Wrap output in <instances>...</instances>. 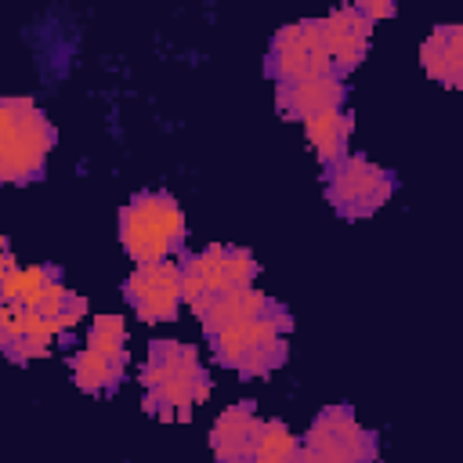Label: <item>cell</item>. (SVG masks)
<instances>
[{"mask_svg":"<svg viewBox=\"0 0 463 463\" xmlns=\"http://www.w3.org/2000/svg\"><path fill=\"white\" fill-rule=\"evenodd\" d=\"M141 387H145V409L156 420L188 423L192 405L210 394V376L192 344L156 340L141 365Z\"/></svg>","mask_w":463,"mask_h":463,"instance_id":"cell-1","label":"cell"},{"mask_svg":"<svg viewBox=\"0 0 463 463\" xmlns=\"http://www.w3.org/2000/svg\"><path fill=\"white\" fill-rule=\"evenodd\" d=\"M54 127L33 98H0V184L43 177Z\"/></svg>","mask_w":463,"mask_h":463,"instance_id":"cell-2","label":"cell"},{"mask_svg":"<svg viewBox=\"0 0 463 463\" xmlns=\"http://www.w3.org/2000/svg\"><path fill=\"white\" fill-rule=\"evenodd\" d=\"M184 213L170 192H137L119 210V242L137 264L181 257Z\"/></svg>","mask_w":463,"mask_h":463,"instance_id":"cell-3","label":"cell"},{"mask_svg":"<svg viewBox=\"0 0 463 463\" xmlns=\"http://www.w3.org/2000/svg\"><path fill=\"white\" fill-rule=\"evenodd\" d=\"M289 329H293V315L279 304L268 315H257L250 322L213 333L210 344H213V354L221 365L235 369L242 376H268L289 354Z\"/></svg>","mask_w":463,"mask_h":463,"instance_id":"cell-4","label":"cell"},{"mask_svg":"<svg viewBox=\"0 0 463 463\" xmlns=\"http://www.w3.org/2000/svg\"><path fill=\"white\" fill-rule=\"evenodd\" d=\"M257 279V257L246 246H206L199 253L181 257V300H188L192 315L221 289L253 286Z\"/></svg>","mask_w":463,"mask_h":463,"instance_id":"cell-5","label":"cell"},{"mask_svg":"<svg viewBox=\"0 0 463 463\" xmlns=\"http://www.w3.org/2000/svg\"><path fill=\"white\" fill-rule=\"evenodd\" d=\"M326 195L340 217L358 221L376 213L394 195V174L365 156H344L329 166Z\"/></svg>","mask_w":463,"mask_h":463,"instance_id":"cell-6","label":"cell"},{"mask_svg":"<svg viewBox=\"0 0 463 463\" xmlns=\"http://www.w3.org/2000/svg\"><path fill=\"white\" fill-rule=\"evenodd\" d=\"M304 449L318 463H373L376 434L365 430L347 405H329L311 420L304 434Z\"/></svg>","mask_w":463,"mask_h":463,"instance_id":"cell-7","label":"cell"},{"mask_svg":"<svg viewBox=\"0 0 463 463\" xmlns=\"http://www.w3.org/2000/svg\"><path fill=\"white\" fill-rule=\"evenodd\" d=\"M268 72L275 83H300L311 76H336L322 36H318V18H304L293 25H282L271 40L268 51Z\"/></svg>","mask_w":463,"mask_h":463,"instance_id":"cell-8","label":"cell"},{"mask_svg":"<svg viewBox=\"0 0 463 463\" xmlns=\"http://www.w3.org/2000/svg\"><path fill=\"white\" fill-rule=\"evenodd\" d=\"M123 293H127L130 307L137 311V318L170 322L177 315V304H181V260L166 257V260L137 264L127 275Z\"/></svg>","mask_w":463,"mask_h":463,"instance_id":"cell-9","label":"cell"},{"mask_svg":"<svg viewBox=\"0 0 463 463\" xmlns=\"http://www.w3.org/2000/svg\"><path fill=\"white\" fill-rule=\"evenodd\" d=\"M369 33H373V25L365 22V14L358 7H336L326 18H318V36H322V47H326L336 76L362 65L365 51H369Z\"/></svg>","mask_w":463,"mask_h":463,"instance_id":"cell-10","label":"cell"},{"mask_svg":"<svg viewBox=\"0 0 463 463\" xmlns=\"http://www.w3.org/2000/svg\"><path fill=\"white\" fill-rule=\"evenodd\" d=\"M271 307H279V300H271L264 289H257V286H235V289L213 293L195 311V318L203 322V333L213 336V333H221L228 326H239V322H250L257 315H268Z\"/></svg>","mask_w":463,"mask_h":463,"instance_id":"cell-11","label":"cell"},{"mask_svg":"<svg viewBox=\"0 0 463 463\" xmlns=\"http://www.w3.org/2000/svg\"><path fill=\"white\" fill-rule=\"evenodd\" d=\"M260 416L253 412L250 402H239L224 409L213 427H210V449L217 463H253V445H257Z\"/></svg>","mask_w":463,"mask_h":463,"instance_id":"cell-12","label":"cell"},{"mask_svg":"<svg viewBox=\"0 0 463 463\" xmlns=\"http://www.w3.org/2000/svg\"><path fill=\"white\" fill-rule=\"evenodd\" d=\"M344 76H311L300 83H279L275 90V105L282 112V119H307L322 109L344 105Z\"/></svg>","mask_w":463,"mask_h":463,"instance_id":"cell-13","label":"cell"},{"mask_svg":"<svg viewBox=\"0 0 463 463\" xmlns=\"http://www.w3.org/2000/svg\"><path fill=\"white\" fill-rule=\"evenodd\" d=\"M420 61H423V72L430 80L456 90L463 83V29L459 25H438L423 40Z\"/></svg>","mask_w":463,"mask_h":463,"instance_id":"cell-14","label":"cell"},{"mask_svg":"<svg viewBox=\"0 0 463 463\" xmlns=\"http://www.w3.org/2000/svg\"><path fill=\"white\" fill-rule=\"evenodd\" d=\"M304 130H307V141H311L318 163L333 166L336 159L347 156V141H351V112H344V105L322 109V112H315V116L304 119Z\"/></svg>","mask_w":463,"mask_h":463,"instance_id":"cell-15","label":"cell"},{"mask_svg":"<svg viewBox=\"0 0 463 463\" xmlns=\"http://www.w3.org/2000/svg\"><path fill=\"white\" fill-rule=\"evenodd\" d=\"M61 279V271L54 268V264H29V268H11L7 275H4V282H0V300H7V304H22V307H36L40 304V297L54 286Z\"/></svg>","mask_w":463,"mask_h":463,"instance_id":"cell-16","label":"cell"},{"mask_svg":"<svg viewBox=\"0 0 463 463\" xmlns=\"http://www.w3.org/2000/svg\"><path fill=\"white\" fill-rule=\"evenodd\" d=\"M123 365H127L123 358H109V354H98L90 347H83V351H76L69 358L72 380L87 394H109V391H116L119 380H123Z\"/></svg>","mask_w":463,"mask_h":463,"instance_id":"cell-17","label":"cell"},{"mask_svg":"<svg viewBox=\"0 0 463 463\" xmlns=\"http://www.w3.org/2000/svg\"><path fill=\"white\" fill-rule=\"evenodd\" d=\"M297 452V438L282 420H260L257 445H253V463H289Z\"/></svg>","mask_w":463,"mask_h":463,"instance_id":"cell-18","label":"cell"},{"mask_svg":"<svg viewBox=\"0 0 463 463\" xmlns=\"http://www.w3.org/2000/svg\"><path fill=\"white\" fill-rule=\"evenodd\" d=\"M87 347L109 358H123L127 362V326L119 315H98L87 329Z\"/></svg>","mask_w":463,"mask_h":463,"instance_id":"cell-19","label":"cell"},{"mask_svg":"<svg viewBox=\"0 0 463 463\" xmlns=\"http://www.w3.org/2000/svg\"><path fill=\"white\" fill-rule=\"evenodd\" d=\"M25 326H29V307L0 300V351H7L11 344H18L25 336Z\"/></svg>","mask_w":463,"mask_h":463,"instance_id":"cell-20","label":"cell"},{"mask_svg":"<svg viewBox=\"0 0 463 463\" xmlns=\"http://www.w3.org/2000/svg\"><path fill=\"white\" fill-rule=\"evenodd\" d=\"M354 7L365 14L369 25H376L380 18H394V4H387V0H365V4H354Z\"/></svg>","mask_w":463,"mask_h":463,"instance_id":"cell-21","label":"cell"},{"mask_svg":"<svg viewBox=\"0 0 463 463\" xmlns=\"http://www.w3.org/2000/svg\"><path fill=\"white\" fill-rule=\"evenodd\" d=\"M14 268V257H11V250H7V239H4V232H0V282H4V275Z\"/></svg>","mask_w":463,"mask_h":463,"instance_id":"cell-22","label":"cell"},{"mask_svg":"<svg viewBox=\"0 0 463 463\" xmlns=\"http://www.w3.org/2000/svg\"><path fill=\"white\" fill-rule=\"evenodd\" d=\"M289 463H318V459H315V456H311V452H307V449L300 445V449L293 452V459H289Z\"/></svg>","mask_w":463,"mask_h":463,"instance_id":"cell-23","label":"cell"}]
</instances>
